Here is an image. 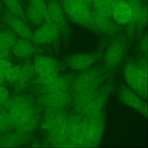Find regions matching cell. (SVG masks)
<instances>
[{
    "label": "cell",
    "mask_w": 148,
    "mask_h": 148,
    "mask_svg": "<svg viewBox=\"0 0 148 148\" xmlns=\"http://www.w3.org/2000/svg\"><path fill=\"white\" fill-rule=\"evenodd\" d=\"M33 63L35 74H43L58 68L65 70L67 65L62 61L50 56L45 55H36L33 56Z\"/></svg>",
    "instance_id": "8"
},
{
    "label": "cell",
    "mask_w": 148,
    "mask_h": 148,
    "mask_svg": "<svg viewBox=\"0 0 148 148\" xmlns=\"http://www.w3.org/2000/svg\"><path fill=\"white\" fill-rule=\"evenodd\" d=\"M29 57L22 64L18 79L16 82L18 87H23L35 74L33 62Z\"/></svg>",
    "instance_id": "14"
},
{
    "label": "cell",
    "mask_w": 148,
    "mask_h": 148,
    "mask_svg": "<svg viewBox=\"0 0 148 148\" xmlns=\"http://www.w3.org/2000/svg\"><path fill=\"white\" fill-rule=\"evenodd\" d=\"M130 41L123 33L113 38L103 55V64L108 69L113 71L122 63L130 47Z\"/></svg>",
    "instance_id": "1"
},
{
    "label": "cell",
    "mask_w": 148,
    "mask_h": 148,
    "mask_svg": "<svg viewBox=\"0 0 148 148\" xmlns=\"http://www.w3.org/2000/svg\"><path fill=\"white\" fill-rule=\"evenodd\" d=\"M34 120L31 118L18 126L19 130L21 132H26L31 130L35 125Z\"/></svg>",
    "instance_id": "25"
},
{
    "label": "cell",
    "mask_w": 148,
    "mask_h": 148,
    "mask_svg": "<svg viewBox=\"0 0 148 148\" xmlns=\"http://www.w3.org/2000/svg\"><path fill=\"white\" fill-rule=\"evenodd\" d=\"M25 13L28 21L36 26L39 27L45 21L41 13L29 2L26 7Z\"/></svg>",
    "instance_id": "16"
},
{
    "label": "cell",
    "mask_w": 148,
    "mask_h": 148,
    "mask_svg": "<svg viewBox=\"0 0 148 148\" xmlns=\"http://www.w3.org/2000/svg\"><path fill=\"white\" fill-rule=\"evenodd\" d=\"M5 80L4 74L0 70V84H2Z\"/></svg>",
    "instance_id": "29"
},
{
    "label": "cell",
    "mask_w": 148,
    "mask_h": 148,
    "mask_svg": "<svg viewBox=\"0 0 148 148\" xmlns=\"http://www.w3.org/2000/svg\"><path fill=\"white\" fill-rule=\"evenodd\" d=\"M64 70L62 68H58L46 73L37 75V77L31 80L30 83L37 85L47 84L55 79L59 75L60 72Z\"/></svg>",
    "instance_id": "18"
},
{
    "label": "cell",
    "mask_w": 148,
    "mask_h": 148,
    "mask_svg": "<svg viewBox=\"0 0 148 148\" xmlns=\"http://www.w3.org/2000/svg\"><path fill=\"white\" fill-rule=\"evenodd\" d=\"M22 64L13 65L8 69L4 73L5 80L11 83H16L21 71Z\"/></svg>",
    "instance_id": "21"
},
{
    "label": "cell",
    "mask_w": 148,
    "mask_h": 148,
    "mask_svg": "<svg viewBox=\"0 0 148 148\" xmlns=\"http://www.w3.org/2000/svg\"><path fill=\"white\" fill-rule=\"evenodd\" d=\"M9 11L18 17L26 24L28 22L25 13L18 0H2Z\"/></svg>",
    "instance_id": "19"
},
{
    "label": "cell",
    "mask_w": 148,
    "mask_h": 148,
    "mask_svg": "<svg viewBox=\"0 0 148 148\" xmlns=\"http://www.w3.org/2000/svg\"><path fill=\"white\" fill-rule=\"evenodd\" d=\"M49 15L58 28L63 44L67 46L71 38V27L58 0H46Z\"/></svg>",
    "instance_id": "5"
},
{
    "label": "cell",
    "mask_w": 148,
    "mask_h": 148,
    "mask_svg": "<svg viewBox=\"0 0 148 148\" xmlns=\"http://www.w3.org/2000/svg\"><path fill=\"white\" fill-rule=\"evenodd\" d=\"M9 92L6 88L0 86V103H4L8 99Z\"/></svg>",
    "instance_id": "27"
},
{
    "label": "cell",
    "mask_w": 148,
    "mask_h": 148,
    "mask_svg": "<svg viewBox=\"0 0 148 148\" xmlns=\"http://www.w3.org/2000/svg\"><path fill=\"white\" fill-rule=\"evenodd\" d=\"M3 10L2 6L0 5V11H1Z\"/></svg>",
    "instance_id": "31"
},
{
    "label": "cell",
    "mask_w": 148,
    "mask_h": 148,
    "mask_svg": "<svg viewBox=\"0 0 148 148\" xmlns=\"http://www.w3.org/2000/svg\"><path fill=\"white\" fill-rule=\"evenodd\" d=\"M112 16L118 25L128 24L132 18V12L128 2L120 1L114 8Z\"/></svg>",
    "instance_id": "11"
},
{
    "label": "cell",
    "mask_w": 148,
    "mask_h": 148,
    "mask_svg": "<svg viewBox=\"0 0 148 148\" xmlns=\"http://www.w3.org/2000/svg\"><path fill=\"white\" fill-rule=\"evenodd\" d=\"M41 97V102L45 106L53 107L62 106L69 101V97L65 90L49 93Z\"/></svg>",
    "instance_id": "12"
},
{
    "label": "cell",
    "mask_w": 148,
    "mask_h": 148,
    "mask_svg": "<svg viewBox=\"0 0 148 148\" xmlns=\"http://www.w3.org/2000/svg\"><path fill=\"white\" fill-rule=\"evenodd\" d=\"M89 30L96 34L113 38L120 33V27L108 18L92 13L87 28Z\"/></svg>",
    "instance_id": "7"
},
{
    "label": "cell",
    "mask_w": 148,
    "mask_h": 148,
    "mask_svg": "<svg viewBox=\"0 0 148 148\" xmlns=\"http://www.w3.org/2000/svg\"><path fill=\"white\" fill-rule=\"evenodd\" d=\"M18 0V1H19V0Z\"/></svg>",
    "instance_id": "33"
},
{
    "label": "cell",
    "mask_w": 148,
    "mask_h": 148,
    "mask_svg": "<svg viewBox=\"0 0 148 148\" xmlns=\"http://www.w3.org/2000/svg\"><path fill=\"white\" fill-rule=\"evenodd\" d=\"M12 52L20 59H26L36 55H56L51 47L36 45L32 40L22 38L17 39L12 47Z\"/></svg>",
    "instance_id": "6"
},
{
    "label": "cell",
    "mask_w": 148,
    "mask_h": 148,
    "mask_svg": "<svg viewBox=\"0 0 148 148\" xmlns=\"http://www.w3.org/2000/svg\"><path fill=\"white\" fill-rule=\"evenodd\" d=\"M88 4L92 3L95 0H84Z\"/></svg>",
    "instance_id": "30"
},
{
    "label": "cell",
    "mask_w": 148,
    "mask_h": 148,
    "mask_svg": "<svg viewBox=\"0 0 148 148\" xmlns=\"http://www.w3.org/2000/svg\"><path fill=\"white\" fill-rule=\"evenodd\" d=\"M120 0H95L92 3L95 13L110 18L114 8Z\"/></svg>",
    "instance_id": "13"
},
{
    "label": "cell",
    "mask_w": 148,
    "mask_h": 148,
    "mask_svg": "<svg viewBox=\"0 0 148 148\" xmlns=\"http://www.w3.org/2000/svg\"><path fill=\"white\" fill-rule=\"evenodd\" d=\"M61 36L59 29L53 22L45 21L33 33L32 41L39 45H46L51 47L55 54L60 53Z\"/></svg>",
    "instance_id": "3"
},
{
    "label": "cell",
    "mask_w": 148,
    "mask_h": 148,
    "mask_svg": "<svg viewBox=\"0 0 148 148\" xmlns=\"http://www.w3.org/2000/svg\"><path fill=\"white\" fill-rule=\"evenodd\" d=\"M0 5L2 6L1 4L0 1Z\"/></svg>",
    "instance_id": "32"
},
{
    "label": "cell",
    "mask_w": 148,
    "mask_h": 148,
    "mask_svg": "<svg viewBox=\"0 0 148 148\" xmlns=\"http://www.w3.org/2000/svg\"><path fill=\"white\" fill-rule=\"evenodd\" d=\"M12 125L10 114L5 112H0V130H6Z\"/></svg>",
    "instance_id": "23"
},
{
    "label": "cell",
    "mask_w": 148,
    "mask_h": 148,
    "mask_svg": "<svg viewBox=\"0 0 148 148\" xmlns=\"http://www.w3.org/2000/svg\"><path fill=\"white\" fill-rule=\"evenodd\" d=\"M12 51L10 49L0 48V58L10 60L11 59Z\"/></svg>",
    "instance_id": "28"
},
{
    "label": "cell",
    "mask_w": 148,
    "mask_h": 148,
    "mask_svg": "<svg viewBox=\"0 0 148 148\" xmlns=\"http://www.w3.org/2000/svg\"><path fill=\"white\" fill-rule=\"evenodd\" d=\"M77 72H71L61 75L51 83L37 88L43 92L52 93L65 90L71 84Z\"/></svg>",
    "instance_id": "10"
},
{
    "label": "cell",
    "mask_w": 148,
    "mask_h": 148,
    "mask_svg": "<svg viewBox=\"0 0 148 148\" xmlns=\"http://www.w3.org/2000/svg\"><path fill=\"white\" fill-rule=\"evenodd\" d=\"M138 47L143 54L147 56V34H145L139 40Z\"/></svg>",
    "instance_id": "24"
},
{
    "label": "cell",
    "mask_w": 148,
    "mask_h": 148,
    "mask_svg": "<svg viewBox=\"0 0 148 148\" xmlns=\"http://www.w3.org/2000/svg\"><path fill=\"white\" fill-rule=\"evenodd\" d=\"M17 38V34L12 29L0 30V48H12Z\"/></svg>",
    "instance_id": "17"
},
{
    "label": "cell",
    "mask_w": 148,
    "mask_h": 148,
    "mask_svg": "<svg viewBox=\"0 0 148 148\" xmlns=\"http://www.w3.org/2000/svg\"><path fill=\"white\" fill-rule=\"evenodd\" d=\"M66 17L72 23L87 28L92 13L84 0H58Z\"/></svg>",
    "instance_id": "2"
},
{
    "label": "cell",
    "mask_w": 148,
    "mask_h": 148,
    "mask_svg": "<svg viewBox=\"0 0 148 148\" xmlns=\"http://www.w3.org/2000/svg\"><path fill=\"white\" fill-rule=\"evenodd\" d=\"M13 65L7 59L0 58V70L4 74L5 72Z\"/></svg>",
    "instance_id": "26"
},
{
    "label": "cell",
    "mask_w": 148,
    "mask_h": 148,
    "mask_svg": "<svg viewBox=\"0 0 148 148\" xmlns=\"http://www.w3.org/2000/svg\"><path fill=\"white\" fill-rule=\"evenodd\" d=\"M30 102L28 97L18 96L8 99L4 104L5 107L10 111L18 108L28 107Z\"/></svg>",
    "instance_id": "20"
},
{
    "label": "cell",
    "mask_w": 148,
    "mask_h": 148,
    "mask_svg": "<svg viewBox=\"0 0 148 148\" xmlns=\"http://www.w3.org/2000/svg\"><path fill=\"white\" fill-rule=\"evenodd\" d=\"M41 13L45 21L48 22H53L49 14L46 0H28Z\"/></svg>",
    "instance_id": "22"
},
{
    "label": "cell",
    "mask_w": 148,
    "mask_h": 148,
    "mask_svg": "<svg viewBox=\"0 0 148 148\" xmlns=\"http://www.w3.org/2000/svg\"><path fill=\"white\" fill-rule=\"evenodd\" d=\"M32 114V110L28 107L13 109L9 113L12 124L17 127L30 119Z\"/></svg>",
    "instance_id": "15"
},
{
    "label": "cell",
    "mask_w": 148,
    "mask_h": 148,
    "mask_svg": "<svg viewBox=\"0 0 148 148\" xmlns=\"http://www.w3.org/2000/svg\"><path fill=\"white\" fill-rule=\"evenodd\" d=\"M100 48L92 52L68 54L63 56L62 62L74 70L82 71L88 68L98 61L103 57V47L106 44L102 42Z\"/></svg>",
    "instance_id": "4"
},
{
    "label": "cell",
    "mask_w": 148,
    "mask_h": 148,
    "mask_svg": "<svg viewBox=\"0 0 148 148\" xmlns=\"http://www.w3.org/2000/svg\"><path fill=\"white\" fill-rule=\"evenodd\" d=\"M1 19L17 35L21 38L32 40L33 33L27 24L20 18L8 11L2 14Z\"/></svg>",
    "instance_id": "9"
}]
</instances>
